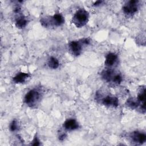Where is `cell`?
Listing matches in <instances>:
<instances>
[{
	"label": "cell",
	"instance_id": "1",
	"mask_svg": "<svg viewBox=\"0 0 146 146\" xmlns=\"http://www.w3.org/2000/svg\"><path fill=\"white\" fill-rule=\"evenodd\" d=\"M89 13L84 9L78 10L74 15L72 21V23L78 28L84 26L88 21Z\"/></svg>",
	"mask_w": 146,
	"mask_h": 146
},
{
	"label": "cell",
	"instance_id": "2",
	"mask_svg": "<svg viewBox=\"0 0 146 146\" xmlns=\"http://www.w3.org/2000/svg\"><path fill=\"white\" fill-rule=\"evenodd\" d=\"M101 76L106 82L113 84H119L123 80L122 76L119 73L115 72L110 69L103 70L101 73Z\"/></svg>",
	"mask_w": 146,
	"mask_h": 146
},
{
	"label": "cell",
	"instance_id": "3",
	"mask_svg": "<svg viewBox=\"0 0 146 146\" xmlns=\"http://www.w3.org/2000/svg\"><path fill=\"white\" fill-rule=\"evenodd\" d=\"M41 98V93L37 88H34L30 90L25 95L24 98L25 103L30 107L36 106Z\"/></svg>",
	"mask_w": 146,
	"mask_h": 146
},
{
	"label": "cell",
	"instance_id": "4",
	"mask_svg": "<svg viewBox=\"0 0 146 146\" xmlns=\"http://www.w3.org/2000/svg\"><path fill=\"white\" fill-rule=\"evenodd\" d=\"M138 2L137 1L131 0L127 2L123 7V11L124 14L127 15H132L135 14L138 9Z\"/></svg>",
	"mask_w": 146,
	"mask_h": 146
},
{
	"label": "cell",
	"instance_id": "5",
	"mask_svg": "<svg viewBox=\"0 0 146 146\" xmlns=\"http://www.w3.org/2000/svg\"><path fill=\"white\" fill-rule=\"evenodd\" d=\"M82 43V41H76V40L71 41L69 43L70 50L73 55L78 56L80 54L83 48Z\"/></svg>",
	"mask_w": 146,
	"mask_h": 146
},
{
	"label": "cell",
	"instance_id": "6",
	"mask_svg": "<svg viewBox=\"0 0 146 146\" xmlns=\"http://www.w3.org/2000/svg\"><path fill=\"white\" fill-rule=\"evenodd\" d=\"M102 104L107 107H116L119 105V100L117 98L112 96L107 95L102 99Z\"/></svg>",
	"mask_w": 146,
	"mask_h": 146
},
{
	"label": "cell",
	"instance_id": "7",
	"mask_svg": "<svg viewBox=\"0 0 146 146\" xmlns=\"http://www.w3.org/2000/svg\"><path fill=\"white\" fill-rule=\"evenodd\" d=\"M48 21L50 23H51L54 26H59L64 23V19L61 14L56 13L50 17V19L48 20Z\"/></svg>",
	"mask_w": 146,
	"mask_h": 146
},
{
	"label": "cell",
	"instance_id": "8",
	"mask_svg": "<svg viewBox=\"0 0 146 146\" xmlns=\"http://www.w3.org/2000/svg\"><path fill=\"white\" fill-rule=\"evenodd\" d=\"M63 127L65 129L71 131L78 129L79 124L76 120L74 119H68L64 122Z\"/></svg>",
	"mask_w": 146,
	"mask_h": 146
},
{
	"label": "cell",
	"instance_id": "9",
	"mask_svg": "<svg viewBox=\"0 0 146 146\" xmlns=\"http://www.w3.org/2000/svg\"><path fill=\"white\" fill-rule=\"evenodd\" d=\"M132 139L136 143L142 144L146 140V135L145 133L141 132H135L131 135Z\"/></svg>",
	"mask_w": 146,
	"mask_h": 146
},
{
	"label": "cell",
	"instance_id": "10",
	"mask_svg": "<svg viewBox=\"0 0 146 146\" xmlns=\"http://www.w3.org/2000/svg\"><path fill=\"white\" fill-rule=\"evenodd\" d=\"M30 78V75L28 73H25L23 72H20L17 74L13 78V81L17 84L23 83L27 79Z\"/></svg>",
	"mask_w": 146,
	"mask_h": 146
},
{
	"label": "cell",
	"instance_id": "11",
	"mask_svg": "<svg viewBox=\"0 0 146 146\" xmlns=\"http://www.w3.org/2000/svg\"><path fill=\"white\" fill-rule=\"evenodd\" d=\"M117 60V55L113 52H109L106 56L104 64L107 67H112L116 63Z\"/></svg>",
	"mask_w": 146,
	"mask_h": 146
},
{
	"label": "cell",
	"instance_id": "12",
	"mask_svg": "<svg viewBox=\"0 0 146 146\" xmlns=\"http://www.w3.org/2000/svg\"><path fill=\"white\" fill-rule=\"evenodd\" d=\"M27 24V18L23 16H19L16 19L15 21V26L17 27L19 29L24 28Z\"/></svg>",
	"mask_w": 146,
	"mask_h": 146
},
{
	"label": "cell",
	"instance_id": "13",
	"mask_svg": "<svg viewBox=\"0 0 146 146\" xmlns=\"http://www.w3.org/2000/svg\"><path fill=\"white\" fill-rule=\"evenodd\" d=\"M48 66L52 69H56L59 66V60L54 56H51L48 60Z\"/></svg>",
	"mask_w": 146,
	"mask_h": 146
},
{
	"label": "cell",
	"instance_id": "14",
	"mask_svg": "<svg viewBox=\"0 0 146 146\" xmlns=\"http://www.w3.org/2000/svg\"><path fill=\"white\" fill-rule=\"evenodd\" d=\"M127 104L128 107L133 109V108H136L138 107V106L139 105V102L137 100V99H135L133 98H131V99L127 100Z\"/></svg>",
	"mask_w": 146,
	"mask_h": 146
},
{
	"label": "cell",
	"instance_id": "15",
	"mask_svg": "<svg viewBox=\"0 0 146 146\" xmlns=\"http://www.w3.org/2000/svg\"><path fill=\"white\" fill-rule=\"evenodd\" d=\"M145 89L144 87L143 89L140 90L137 96V100L139 102L141 103L142 105H145Z\"/></svg>",
	"mask_w": 146,
	"mask_h": 146
},
{
	"label": "cell",
	"instance_id": "16",
	"mask_svg": "<svg viewBox=\"0 0 146 146\" xmlns=\"http://www.w3.org/2000/svg\"><path fill=\"white\" fill-rule=\"evenodd\" d=\"M9 128H10V130L11 131H15L18 129V122L15 120H13L11 123L10 124V126H9Z\"/></svg>",
	"mask_w": 146,
	"mask_h": 146
},
{
	"label": "cell",
	"instance_id": "17",
	"mask_svg": "<svg viewBox=\"0 0 146 146\" xmlns=\"http://www.w3.org/2000/svg\"><path fill=\"white\" fill-rule=\"evenodd\" d=\"M31 145H40V143H39V140L38 139V138L37 137V136H35V137L34 138L33 140L32 141Z\"/></svg>",
	"mask_w": 146,
	"mask_h": 146
},
{
	"label": "cell",
	"instance_id": "18",
	"mask_svg": "<svg viewBox=\"0 0 146 146\" xmlns=\"http://www.w3.org/2000/svg\"><path fill=\"white\" fill-rule=\"evenodd\" d=\"M102 2V1H98L95 2V3H94V6H98V5H100Z\"/></svg>",
	"mask_w": 146,
	"mask_h": 146
}]
</instances>
